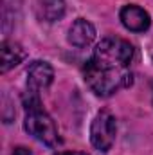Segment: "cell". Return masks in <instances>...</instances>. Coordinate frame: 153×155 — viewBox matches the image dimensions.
<instances>
[{
    "instance_id": "obj_8",
    "label": "cell",
    "mask_w": 153,
    "mask_h": 155,
    "mask_svg": "<svg viewBox=\"0 0 153 155\" xmlns=\"http://www.w3.org/2000/svg\"><path fill=\"white\" fill-rule=\"evenodd\" d=\"M25 56L27 54L20 43L4 40V43H2V72H7L13 67H16L18 63H22L25 60Z\"/></svg>"
},
{
    "instance_id": "obj_5",
    "label": "cell",
    "mask_w": 153,
    "mask_h": 155,
    "mask_svg": "<svg viewBox=\"0 0 153 155\" xmlns=\"http://www.w3.org/2000/svg\"><path fill=\"white\" fill-rule=\"evenodd\" d=\"M121 22L122 25L128 29V31H133V33H144L150 24H151V18L148 15V11H144L142 7L135 5V4H130V5H124L121 9Z\"/></svg>"
},
{
    "instance_id": "obj_2",
    "label": "cell",
    "mask_w": 153,
    "mask_h": 155,
    "mask_svg": "<svg viewBox=\"0 0 153 155\" xmlns=\"http://www.w3.org/2000/svg\"><path fill=\"white\" fill-rule=\"evenodd\" d=\"M24 128L33 139L40 141L41 144H45L49 148H58L61 144V137L58 134V128H56L52 117L41 108V105L25 108Z\"/></svg>"
},
{
    "instance_id": "obj_1",
    "label": "cell",
    "mask_w": 153,
    "mask_h": 155,
    "mask_svg": "<svg viewBox=\"0 0 153 155\" xmlns=\"http://www.w3.org/2000/svg\"><path fill=\"white\" fill-rule=\"evenodd\" d=\"M133 56L135 51L130 41L117 36L101 40L83 67L88 88L96 96L108 97L121 88L130 87L133 81Z\"/></svg>"
},
{
    "instance_id": "obj_7",
    "label": "cell",
    "mask_w": 153,
    "mask_h": 155,
    "mask_svg": "<svg viewBox=\"0 0 153 155\" xmlns=\"http://www.w3.org/2000/svg\"><path fill=\"white\" fill-rule=\"evenodd\" d=\"M36 15L43 22H56L65 15V0H36Z\"/></svg>"
},
{
    "instance_id": "obj_9",
    "label": "cell",
    "mask_w": 153,
    "mask_h": 155,
    "mask_svg": "<svg viewBox=\"0 0 153 155\" xmlns=\"http://www.w3.org/2000/svg\"><path fill=\"white\" fill-rule=\"evenodd\" d=\"M13 155H31V152H29L27 148H22V146H20V148H16V150L13 152Z\"/></svg>"
},
{
    "instance_id": "obj_4",
    "label": "cell",
    "mask_w": 153,
    "mask_h": 155,
    "mask_svg": "<svg viewBox=\"0 0 153 155\" xmlns=\"http://www.w3.org/2000/svg\"><path fill=\"white\" fill-rule=\"evenodd\" d=\"M52 79H54V69L50 67V63L36 60L27 69V90L41 94L50 87Z\"/></svg>"
},
{
    "instance_id": "obj_3",
    "label": "cell",
    "mask_w": 153,
    "mask_h": 155,
    "mask_svg": "<svg viewBox=\"0 0 153 155\" xmlns=\"http://www.w3.org/2000/svg\"><path fill=\"white\" fill-rule=\"evenodd\" d=\"M115 134H117V123L114 114L108 110H99L90 126V141L94 148L106 153L114 144Z\"/></svg>"
},
{
    "instance_id": "obj_10",
    "label": "cell",
    "mask_w": 153,
    "mask_h": 155,
    "mask_svg": "<svg viewBox=\"0 0 153 155\" xmlns=\"http://www.w3.org/2000/svg\"><path fill=\"white\" fill-rule=\"evenodd\" d=\"M56 155H86V153H83V152H60Z\"/></svg>"
},
{
    "instance_id": "obj_6",
    "label": "cell",
    "mask_w": 153,
    "mask_h": 155,
    "mask_svg": "<svg viewBox=\"0 0 153 155\" xmlns=\"http://www.w3.org/2000/svg\"><path fill=\"white\" fill-rule=\"evenodd\" d=\"M94 40H96V27L88 20L77 18L76 22L70 25V29H69V43H72L74 47L85 49Z\"/></svg>"
}]
</instances>
